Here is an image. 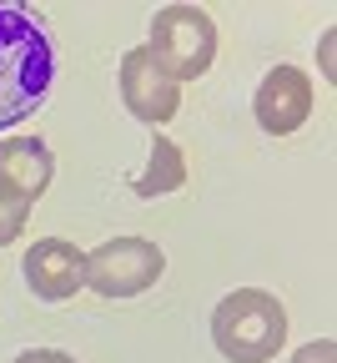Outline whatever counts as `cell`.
I'll return each mask as SVG.
<instances>
[{"mask_svg": "<svg viewBox=\"0 0 337 363\" xmlns=\"http://www.w3.org/2000/svg\"><path fill=\"white\" fill-rule=\"evenodd\" d=\"M21 267H25V283L40 303H66L86 288V252L66 238H40L21 257Z\"/></svg>", "mask_w": 337, "mask_h": 363, "instance_id": "52a82bcc", "label": "cell"}, {"mask_svg": "<svg viewBox=\"0 0 337 363\" xmlns=\"http://www.w3.org/2000/svg\"><path fill=\"white\" fill-rule=\"evenodd\" d=\"M11 363H76L71 353H61V348H25L21 358H11Z\"/></svg>", "mask_w": 337, "mask_h": 363, "instance_id": "7c38bea8", "label": "cell"}, {"mask_svg": "<svg viewBox=\"0 0 337 363\" xmlns=\"http://www.w3.org/2000/svg\"><path fill=\"white\" fill-rule=\"evenodd\" d=\"M212 343L232 363H267L287 343V313L262 288H236L212 313Z\"/></svg>", "mask_w": 337, "mask_h": 363, "instance_id": "7a4b0ae2", "label": "cell"}, {"mask_svg": "<svg viewBox=\"0 0 337 363\" xmlns=\"http://www.w3.org/2000/svg\"><path fill=\"white\" fill-rule=\"evenodd\" d=\"M181 182H186V157H181V147L171 142V136H156L147 172L136 177V197H166V192L181 187Z\"/></svg>", "mask_w": 337, "mask_h": 363, "instance_id": "9c48e42d", "label": "cell"}, {"mask_svg": "<svg viewBox=\"0 0 337 363\" xmlns=\"http://www.w3.org/2000/svg\"><path fill=\"white\" fill-rule=\"evenodd\" d=\"M56 86V40L40 11L0 0V131L45 106Z\"/></svg>", "mask_w": 337, "mask_h": 363, "instance_id": "6da1fadb", "label": "cell"}, {"mask_svg": "<svg viewBox=\"0 0 337 363\" xmlns=\"http://www.w3.org/2000/svg\"><path fill=\"white\" fill-rule=\"evenodd\" d=\"M121 101H126V111H131L136 121H147V126L171 121V116H176V106H181L176 81L152 61L147 45H136V51H126V56H121Z\"/></svg>", "mask_w": 337, "mask_h": 363, "instance_id": "5b68a950", "label": "cell"}, {"mask_svg": "<svg viewBox=\"0 0 337 363\" xmlns=\"http://www.w3.org/2000/svg\"><path fill=\"white\" fill-rule=\"evenodd\" d=\"M252 111H257V126L267 136H292L307 116H312V81L307 71L297 66H272L252 96Z\"/></svg>", "mask_w": 337, "mask_h": 363, "instance_id": "8992f818", "label": "cell"}, {"mask_svg": "<svg viewBox=\"0 0 337 363\" xmlns=\"http://www.w3.org/2000/svg\"><path fill=\"white\" fill-rule=\"evenodd\" d=\"M152 61L181 86L212 71L217 61V26L202 6H161L152 21V40H147Z\"/></svg>", "mask_w": 337, "mask_h": 363, "instance_id": "3957f363", "label": "cell"}, {"mask_svg": "<svg viewBox=\"0 0 337 363\" xmlns=\"http://www.w3.org/2000/svg\"><path fill=\"white\" fill-rule=\"evenodd\" d=\"M292 363H337V343L332 338H312L307 348L292 353Z\"/></svg>", "mask_w": 337, "mask_h": 363, "instance_id": "8fae6325", "label": "cell"}, {"mask_svg": "<svg viewBox=\"0 0 337 363\" xmlns=\"http://www.w3.org/2000/svg\"><path fill=\"white\" fill-rule=\"evenodd\" d=\"M30 207H35V202L16 197L11 187H0V247H6V242H16V238L25 233V222H30Z\"/></svg>", "mask_w": 337, "mask_h": 363, "instance_id": "30bf717a", "label": "cell"}, {"mask_svg": "<svg viewBox=\"0 0 337 363\" xmlns=\"http://www.w3.org/2000/svg\"><path fill=\"white\" fill-rule=\"evenodd\" d=\"M166 272V252L147 238H111L86 252V288L101 298H136Z\"/></svg>", "mask_w": 337, "mask_h": 363, "instance_id": "277c9868", "label": "cell"}, {"mask_svg": "<svg viewBox=\"0 0 337 363\" xmlns=\"http://www.w3.org/2000/svg\"><path fill=\"white\" fill-rule=\"evenodd\" d=\"M56 157L40 136H21V142H0V187H11L16 197L35 202L45 187H51Z\"/></svg>", "mask_w": 337, "mask_h": 363, "instance_id": "ba28073f", "label": "cell"}]
</instances>
